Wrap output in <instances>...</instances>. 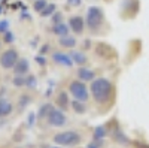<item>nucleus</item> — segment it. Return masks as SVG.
I'll list each match as a JSON object with an SVG mask.
<instances>
[{
    "mask_svg": "<svg viewBox=\"0 0 149 148\" xmlns=\"http://www.w3.org/2000/svg\"><path fill=\"white\" fill-rule=\"evenodd\" d=\"M88 148H97V147H95L94 144H90V145H88Z\"/></svg>",
    "mask_w": 149,
    "mask_h": 148,
    "instance_id": "nucleus-29",
    "label": "nucleus"
},
{
    "mask_svg": "<svg viewBox=\"0 0 149 148\" xmlns=\"http://www.w3.org/2000/svg\"><path fill=\"white\" fill-rule=\"evenodd\" d=\"M103 20V12L100 8L97 6H91L86 11V26H88L91 30H97L102 24Z\"/></svg>",
    "mask_w": 149,
    "mask_h": 148,
    "instance_id": "nucleus-2",
    "label": "nucleus"
},
{
    "mask_svg": "<svg viewBox=\"0 0 149 148\" xmlns=\"http://www.w3.org/2000/svg\"><path fill=\"white\" fill-rule=\"evenodd\" d=\"M26 84L29 85V87H34V85H36V79H34V76H29V78L26 79Z\"/></svg>",
    "mask_w": 149,
    "mask_h": 148,
    "instance_id": "nucleus-23",
    "label": "nucleus"
},
{
    "mask_svg": "<svg viewBox=\"0 0 149 148\" xmlns=\"http://www.w3.org/2000/svg\"><path fill=\"white\" fill-rule=\"evenodd\" d=\"M57 103H58V106H60L61 109H66V108H67V103H69V100H67V94H66L64 91L58 94Z\"/></svg>",
    "mask_w": 149,
    "mask_h": 148,
    "instance_id": "nucleus-16",
    "label": "nucleus"
},
{
    "mask_svg": "<svg viewBox=\"0 0 149 148\" xmlns=\"http://www.w3.org/2000/svg\"><path fill=\"white\" fill-rule=\"evenodd\" d=\"M52 30H54L55 34L61 36V38H63V36H67V33H69V27L66 26V22H57L52 27Z\"/></svg>",
    "mask_w": 149,
    "mask_h": 148,
    "instance_id": "nucleus-10",
    "label": "nucleus"
},
{
    "mask_svg": "<svg viewBox=\"0 0 149 148\" xmlns=\"http://www.w3.org/2000/svg\"><path fill=\"white\" fill-rule=\"evenodd\" d=\"M70 93L74 96V99L76 100H81V102H85L88 100V90H86L85 84H82V81H73L70 84Z\"/></svg>",
    "mask_w": 149,
    "mask_h": 148,
    "instance_id": "nucleus-4",
    "label": "nucleus"
},
{
    "mask_svg": "<svg viewBox=\"0 0 149 148\" xmlns=\"http://www.w3.org/2000/svg\"><path fill=\"white\" fill-rule=\"evenodd\" d=\"M33 123H34V114L31 112V114L29 115V124H30V126H33Z\"/></svg>",
    "mask_w": 149,
    "mask_h": 148,
    "instance_id": "nucleus-27",
    "label": "nucleus"
},
{
    "mask_svg": "<svg viewBox=\"0 0 149 148\" xmlns=\"http://www.w3.org/2000/svg\"><path fill=\"white\" fill-rule=\"evenodd\" d=\"M12 112V105L9 102H6L5 99L0 100V115H8Z\"/></svg>",
    "mask_w": 149,
    "mask_h": 148,
    "instance_id": "nucleus-13",
    "label": "nucleus"
},
{
    "mask_svg": "<svg viewBox=\"0 0 149 148\" xmlns=\"http://www.w3.org/2000/svg\"><path fill=\"white\" fill-rule=\"evenodd\" d=\"M46 6H48L46 0H36V2H34V5H33L34 11H37V12H42V11L46 8Z\"/></svg>",
    "mask_w": 149,
    "mask_h": 148,
    "instance_id": "nucleus-18",
    "label": "nucleus"
},
{
    "mask_svg": "<svg viewBox=\"0 0 149 148\" xmlns=\"http://www.w3.org/2000/svg\"><path fill=\"white\" fill-rule=\"evenodd\" d=\"M72 60H73V63H76V65H85L86 63V57L82 54V53H78V51H74L72 53Z\"/></svg>",
    "mask_w": 149,
    "mask_h": 148,
    "instance_id": "nucleus-14",
    "label": "nucleus"
},
{
    "mask_svg": "<svg viewBox=\"0 0 149 148\" xmlns=\"http://www.w3.org/2000/svg\"><path fill=\"white\" fill-rule=\"evenodd\" d=\"M52 148H60V147H52Z\"/></svg>",
    "mask_w": 149,
    "mask_h": 148,
    "instance_id": "nucleus-30",
    "label": "nucleus"
},
{
    "mask_svg": "<svg viewBox=\"0 0 149 148\" xmlns=\"http://www.w3.org/2000/svg\"><path fill=\"white\" fill-rule=\"evenodd\" d=\"M18 60L19 58H18V54H17L15 49H8V51H5L2 54V57H0V65L5 69H10V67H15Z\"/></svg>",
    "mask_w": 149,
    "mask_h": 148,
    "instance_id": "nucleus-5",
    "label": "nucleus"
},
{
    "mask_svg": "<svg viewBox=\"0 0 149 148\" xmlns=\"http://www.w3.org/2000/svg\"><path fill=\"white\" fill-rule=\"evenodd\" d=\"M12 41H14V34H12L10 32H5V42L10 43Z\"/></svg>",
    "mask_w": 149,
    "mask_h": 148,
    "instance_id": "nucleus-22",
    "label": "nucleus"
},
{
    "mask_svg": "<svg viewBox=\"0 0 149 148\" xmlns=\"http://www.w3.org/2000/svg\"><path fill=\"white\" fill-rule=\"evenodd\" d=\"M29 72V61L26 58H19L15 65V73L17 75H24Z\"/></svg>",
    "mask_w": 149,
    "mask_h": 148,
    "instance_id": "nucleus-9",
    "label": "nucleus"
},
{
    "mask_svg": "<svg viewBox=\"0 0 149 148\" xmlns=\"http://www.w3.org/2000/svg\"><path fill=\"white\" fill-rule=\"evenodd\" d=\"M54 12H55V5H48V6L40 12V15H42V17H49V15H52Z\"/></svg>",
    "mask_w": 149,
    "mask_h": 148,
    "instance_id": "nucleus-20",
    "label": "nucleus"
},
{
    "mask_svg": "<svg viewBox=\"0 0 149 148\" xmlns=\"http://www.w3.org/2000/svg\"><path fill=\"white\" fill-rule=\"evenodd\" d=\"M36 61H37L39 65H45V63H46V61H45V57H40V55L36 57Z\"/></svg>",
    "mask_w": 149,
    "mask_h": 148,
    "instance_id": "nucleus-25",
    "label": "nucleus"
},
{
    "mask_svg": "<svg viewBox=\"0 0 149 148\" xmlns=\"http://www.w3.org/2000/svg\"><path fill=\"white\" fill-rule=\"evenodd\" d=\"M91 93H93V97L95 99V102L103 103L110 97L112 84L104 78H97L91 82Z\"/></svg>",
    "mask_w": 149,
    "mask_h": 148,
    "instance_id": "nucleus-1",
    "label": "nucleus"
},
{
    "mask_svg": "<svg viewBox=\"0 0 149 148\" xmlns=\"http://www.w3.org/2000/svg\"><path fill=\"white\" fill-rule=\"evenodd\" d=\"M69 5H72V6H78V5H81V0H69Z\"/></svg>",
    "mask_w": 149,
    "mask_h": 148,
    "instance_id": "nucleus-26",
    "label": "nucleus"
},
{
    "mask_svg": "<svg viewBox=\"0 0 149 148\" xmlns=\"http://www.w3.org/2000/svg\"><path fill=\"white\" fill-rule=\"evenodd\" d=\"M54 60L57 61V63L63 65V66H67V67H70L73 65L72 57H69L67 54H63V53H55L54 54Z\"/></svg>",
    "mask_w": 149,
    "mask_h": 148,
    "instance_id": "nucleus-8",
    "label": "nucleus"
},
{
    "mask_svg": "<svg viewBox=\"0 0 149 148\" xmlns=\"http://www.w3.org/2000/svg\"><path fill=\"white\" fill-rule=\"evenodd\" d=\"M78 76L82 81H94V72L90 69H79L78 70Z\"/></svg>",
    "mask_w": 149,
    "mask_h": 148,
    "instance_id": "nucleus-11",
    "label": "nucleus"
},
{
    "mask_svg": "<svg viewBox=\"0 0 149 148\" xmlns=\"http://www.w3.org/2000/svg\"><path fill=\"white\" fill-rule=\"evenodd\" d=\"M54 108H52V105H49V103H46V105H42L40 106V109H39V112H37V115H39L40 118H45V117H48L49 114H51V111H52Z\"/></svg>",
    "mask_w": 149,
    "mask_h": 148,
    "instance_id": "nucleus-15",
    "label": "nucleus"
},
{
    "mask_svg": "<svg viewBox=\"0 0 149 148\" xmlns=\"http://www.w3.org/2000/svg\"><path fill=\"white\" fill-rule=\"evenodd\" d=\"M69 26L74 33H82L84 32V20H82V17H79V15L72 17L70 21H69Z\"/></svg>",
    "mask_w": 149,
    "mask_h": 148,
    "instance_id": "nucleus-7",
    "label": "nucleus"
},
{
    "mask_svg": "<svg viewBox=\"0 0 149 148\" xmlns=\"http://www.w3.org/2000/svg\"><path fill=\"white\" fill-rule=\"evenodd\" d=\"M72 106H73V109L76 111L78 114H84V112H85V106L82 105V102H81V100H76V99H74L73 103H72Z\"/></svg>",
    "mask_w": 149,
    "mask_h": 148,
    "instance_id": "nucleus-17",
    "label": "nucleus"
},
{
    "mask_svg": "<svg viewBox=\"0 0 149 148\" xmlns=\"http://www.w3.org/2000/svg\"><path fill=\"white\" fill-rule=\"evenodd\" d=\"M104 136H106V129L103 126H98L95 129V132H94V138L95 139H103Z\"/></svg>",
    "mask_w": 149,
    "mask_h": 148,
    "instance_id": "nucleus-19",
    "label": "nucleus"
},
{
    "mask_svg": "<svg viewBox=\"0 0 149 148\" xmlns=\"http://www.w3.org/2000/svg\"><path fill=\"white\" fill-rule=\"evenodd\" d=\"M60 45L61 46H66V48H73L76 45V39L72 38V36H63V38H60Z\"/></svg>",
    "mask_w": 149,
    "mask_h": 148,
    "instance_id": "nucleus-12",
    "label": "nucleus"
},
{
    "mask_svg": "<svg viewBox=\"0 0 149 148\" xmlns=\"http://www.w3.org/2000/svg\"><path fill=\"white\" fill-rule=\"evenodd\" d=\"M14 84L17 85V87H21V85H24V84H26V79H24V78H21V75H17V76L14 78Z\"/></svg>",
    "mask_w": 149,
    "mask_h": 148,
    "instance_id": "nucleus-21",
    "label": "nucleus"
},
{
    "mask_svg": "<svg viewBox=\"0 0 149 148\" xmlns=\"http://www.w3.org/2000/svg\"><path fill=\"white\" fill-rule=\"evenodd\" d=\"M137 147H139V148H149V147H146V145H143V144H137Z\"/></svg>",
    "mask_w": 149,
    "mask_h": 148,
    "instance_id": "nucleus-28",
    "label": "nucleus"
},
{
    "mask_svg": "<svg viewBox=\"0 0 149 148\" xmlns=\"http://www.w3.org/2000/svg\"><path fill=\"white\" fill-rule=\"evenodd\" d=\"M48 120H49V124H52L55 127H60L66 123V115L61 112L60 109H52L51 114L48 115Z\"/></svg>",
    "mask_w": 149,
    "mask_h": 148,
    "instance_id": "nucleus-6",
    "label": "nucleus"
},
{
    "mask_svg": "<svg viewBox=\"0 0 149 148\" xmlns=\"http://www.w3.org/2000/svg\"><path fill=\"white\" fill-rule=\"evenodd\" d=\"M54 142L58 145H76L81 142V136L74 132H61L54 136Z\"/></svg>",
    "mask_w": 149,
    "mask_h": 148,
    "instance_id": "nucleus-3",
    "label": "nucleus"
},
{
    "mask_svg": "<svg viewBox=\"0 0 149 148\" xmlns=\"http://www.w3.org/2000/svg\"><path fill=\"white\" fill-rule=\"evenodd\" d=\"M8 21H0V32H6L8 30Z\"/></svg>",
    "mask_w": 149,
    "mask_h": 148,
    "instance_id": "nucleus-24",
    "label": "nucleus"
}]
</instances>
